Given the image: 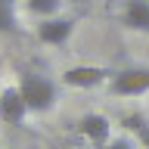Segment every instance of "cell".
I'll return each instance as SVG.
<instances>
[{"mask_svg":"<svg viewBox=\"0 0 149 149\" xmlns=\"http://www.w3.org/2000/svg\"><path fill=\"white\" fill-rule=\"evenodd\" d=\"M62 3L65 0H25V9L37 19H50V16H59Z\"/></svg>","mask_w":149,"mask_h":149,"instance_id":"9","label":"cell"},{"mask_svg":"<svg viewBox=\"0 0 149 149\" xmlns=\"http://www.w3.org/2000/svg\"><path fill=\"white\" fill-rule=\"evenodd\" d=\"M19 93H22V100H25L28 112H34V115H44V112H53L56 109V100H59V87H56L53 78H47L40 72H19Z\"/></svg>","mask_w":149,"mask_h":149,"instance_id":"1","label":"cell"},{"mask_svg":"<svg viewBox=\"0 0 149 149\" xmlns=\"http://www.w3.org/2000/svg\"><path fill=\"white\" fill-rule=\"evenodd\" d=\"M68 3H87V0H68Z\"/></svg>","mask_w":149,"mask_h":149,"instance_id":"12","label":"cell"},{"mask_svg":"<svg viewBox=\"0 0 149 149\" xmlns=\"http://www.w3.org/2000/svg\"><path fill=\"white\" fill-rule=\"evenodd\" d=\"M78 130H81V137L87 140L93 149H102L112 140V121L106 118V115H96V112L84 115V118L78 121Z\"/></svg>","mask_w":149,"mask_h":149,"instance_id":"6","label":"cell"},{"mask_svg":"<svg viewBox=\"0 0 149 149\" xmlns=\"http://www.w3.org/2000/svg\"><path fill=\"white\" fill-rule=\"evenodd\" d=\"M74 25H78V19H72V16H50V19H40L34 25V34H37L40 44L62 47L74 34Z\"/></svg>","mask_w":149,"mask_h":149,"instance_id":"4","label":"cell"},{"mask_svg":"<svg viewBox=\"0 0 149 149\" xmlns=\"http://www.w3.org/2000/svg\"><path fill=\"white\" fill-rule=\"evenodd\" d=\"M109 68H100V65H72L62 72V84L65 87H78V90H93V87H102V84L112 81Z\"/></svg>","mask_w":149,"mask_h":149,"instance_id":"3","label":"cell"},{"mask_svg":"<svg viewBox=\"0 0 149 149\" xmlns=\"http://www.w3.org/2000/svg\"><path fill=\"white\" fill-rule=\"evenodd\" d=\"M25 115H28V106H25V100H22L19 87L16 84L3 87V90H0V121L9 124V127H19V124L25 121Z\"/></svg>","mask_w":149,"mask_h":149,"instance_id":"5","label":"cell"},{"mask_svg":"<svg viewBox=\"0 0 149 149\" xmlns=\"http://www.w3.org/2000/svg\"><path fill=\"white\" fill-rule=\"evenodd\" d=\"M102 149H134V143H130V140H124V137H112Z\"/></svg>","mask_w":149,"mask_h":149,"instance_id":"11","label":"cell"},{"mask_svg":"<svg viewBox=\"0 0 149 149\" xmlns=\"http://www.w3.org/2000/svg\"><path fill=\"white\" fill-rule=\"evenodd\" d=\"M121 22H124V28H130V31L149 34V0H124Z\"/></svg>","mask_w":149,"mask_h":149,"instance_id":"7","label":"cell"},{"mask_svg":"<svg viewBox=\"0 0 149 149\" xmlns=\"http://www.w3.org/2000/svg\"><path fill=\"white\" fill-rule=\"evenodd\" d=\"M16 31H19V3L0 0V34H16Z\"/></svg>","mask_w":149,"mask_h":149,"instance_id":"8","label":"cell"},{"mask_svg":"<svg viewBox=\"0 0 149 149\" xmlns=\"http://www.w3.org/2000/svg\"><path fill=\"white\" fill-rule=\"evenodd\" d=\"M112 96H140L149 90V68H121L112 74V81L106 84Z\"/></svg>","mask_w":149,"mask_h":149,"instance_id":"2","label":"cell"},{"mask_svg":"<svg viewBox=\"0 0 149 149\" xmlns=\"http://www.w3.org/2000/svg\"><path fill=\"white\" fill-rule=\"evenodd\" d=\"M124 127L137 137V143L143 149H149V121L143 118V115H127V118H124Z\"/></svg>","mask_w":149,"mask_h":149,"instance_id":"10","label":"cell"}]
</instances>
